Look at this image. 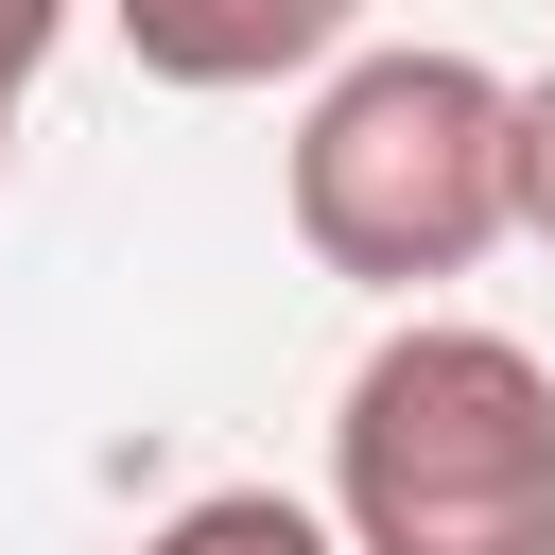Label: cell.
<instances>
[{
	"label": "cell",
	"instance_id": "obj_1",
	"mask_svg": "<svg viewBox=\"0 0 555 555\" xmlns=\"http://www.w3.org/2000/svg\"><path fill=\"white\" fill-rule=\"evenodd\" d=\"M347 555H555V382L503 330H382L330 416Z\"/></svg>",
	"mask_w": 555,
	"mask_h": 555
},
{
	"label": "cell",
	"instance_id": "obj_2",
	"mask_svg": "<svg viewBox=\"0 0 555 555\" xmlns=\"http://www.w3.org/2000/svg\"><path fill=\"white\" fill-rule=\"evenodd\" d=\"M520 225V87L468 52H347L295 121V243L364 295H434Z\"/></svg>",
	"mask_w": 555,
	"mask_h": 555
},
{
	"label": "cell",
	"instance_id": "obj_3",
	"mask_svg": "<svg viewBox=\"0 0 555 555\" xmlns=\"http://www.w3.org/2000/svg\"><path fill=\"white\" fill-rule=\"evenodd\" d=\"M104 17H121V52L156 87H278V69L347 52L364 0H104Z\"/></svg>",
	"mask_w": 555,
	"mask_h": 555
},
{
	"label": "cell",
	"instance_id": "obj_4",
	"mask_svg": "<svg viewBox=\"0 0 555 555\" xmlns=\"http://www.w3.org/2000/svg\"><path fill=\"white\" fill-rule=\"evenodd\" d=\"M139 555H330V520L278 503V486H208V503H173Z\"/></svg>",
	"mask_w": 555,
	"mask_h": 555
},
{
	"label": "cell",
	"instance_id": "obj_5",
	"mask_svg": "<svg viewBox=\"0 0 555 555\" xmlns=\"http://www.w3.org/2000/svg\"><path fill=\"white\" fill-rule=\"evenodd\" d=\"M52 35H69V0H0V156H17V104H35Z\"/></svg>",
	"mask_w": 555,
	"mask_h": 555
},
{
	"label": "cell",
	"instance_id": "obj_6",
	"mask_svg": "<svg viewBox=\"0 0 555 555\" xmlns=\"http://www.w3.org/2000/svg\"><path fill=\"white\" fill-rule=\"evenodd\" d=\"M520 225H538V243H555V69H538V87H520Z\"/></svg>",
	"mask_w": 555,
	"mask_h": 555
}]
</instances>
